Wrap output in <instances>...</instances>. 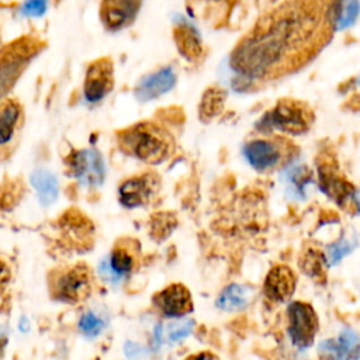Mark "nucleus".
<instances>
[{
    "instance_id": "a878e982",
    "label": "nucleus",
    "mask_w": 360,
    "mask_h": 360,
    "mask_svg": "<svg viewBox=\"0 0 360 360\" xmlns=\"http://www.w3.org/2000/svg\"><path fill=\"white\" fill-rule=\"evenodd\" d=\"M339 11H335V22L338 28H343L345 25L350 24L357 14V1L350 3H339Z\"/></svg>"
},
{
    "instance_id": "f8f14e48",
    "label": "nucleus",
    "mask_w": 360,
    "mask_h": 360,
    "mask_svg": "<svg viewBox=\"0 0 360 360\" xmlns=\"http://www.w3.org/2000/svg\"><path fill=\"white\" fill-rule=\"evenodd\" d=\"M155 307L169 318H180L193 311V298L188 288L173 283L153 295Z\"/></svg>"
},
{
    "instance_id": "412c9836",
    "label": "nucleus",
    "mask_w": 360,
    "mask_h": 360,
    "mask_svg": "<svg viewBox=\"0 0 360 360\" xmlns=\"http://www.w3.org/2000/svg\"><path fill=\"white\" fill-rule=\"evenodd\" d=\"M31 183L42 204H52L58 197V180L46 169H37L31 174Z\"/></svg>"
},
{
    "instance_id": "cd10ccee",
    "label": "nucleus",
    "mask_w": 360,
    "mask_h": 360,
    "mask_svg": "<svg viewBox=\"0 0 360 360\" xmlns=\"http://www.w3.org/2000/svg\"><path fill=\"white\" fill-rule=\"evenodd\" d=\"M10 278H11L10 267L6 264L4 260L0 259V295L7 290Z\"/></svg>"
},
{
    "instance_id": "5701e85b",
    "label": "nucleus",
    "mask_w": 360,
    "mask_h": 360,
    "mask_svg": "<svg viewBox=\"0 0 360 360\" xmlns=\"http://www.w3.org/2000/svg\"><path fill=\"white\" fill-rule=\"evenodd\" d=\"M226 91L221 87H210L201 97L200 103V118L205 122L218 117L225 105Z\"/></svg>"
},
{
    "instance_id": "6ab92c4d",
    "label": "nucleus",
    "mask_w": 360,
    "mask_h": 360,
    "mask_svg": "<svg viewBox=\"0 0 360 360\" xmlns=\"http://www.w3.org/2000/svg\"><path fill=\"white\" fill-rule=\"evenodd\" d=\"M173 37L179 52L186 59L195 62L202 56V42L193 25L186 21L177 22L173 30Z\"/></svg>"
},
{
    "instance_id": "1a4fd4ad",
    "label": "nucleus",
    "mask_w": 360,
    "mask_h": 360,
    "mask_svg": "<svg viewBox=\"0 0 360 360\" xmlns=\"http://www.w3.org/2000/svg\"><path fill=\"white\" fill-rule=\"evenodd\" d=\"M318 176L319 184L322 190L332 197L338 204L350 210L353 205L354 211L357 210V198H356V188L343 177L339 176L336 165L329 160H323L318 166Z\"/></svg>"
},
{
    "instance_id": "aec40b11",
    "label": "nucleus",
    "mask_w": 360,
    "mask_h": 360,
    "mask_svg": "<svg viewBox=\"0 0 360 360\" xmlns=\"http://www.w3.org/2000/svg\"><path fill=\"white\" fill-rule=\"evenodd\" d=\"M252 298V290L242 284L226 285L217 300V307L222 311L233 312L243 309Z\"/></svg>"
},
{
    "instance_id": "f03ea898",
    "label": "nucleus",
    "mask_w": 360,
    "mask_h": 360,
    "mask_svg": "<svg viewBox=\"0 0 360 360\" xmlns=\"http://www.w3.org/2000/svg\"><path fill=\"white\" fill-rule=\"evenodd\" d=\"M120 149L149 165L167 160L174 152V141L169 131L156 122H136L117 135Z\"/></svg>"
},
{
    "instance_id": "dca6fc26",
    "label": "nucleus",
    "mask_w": 360,
    "mask_h": 360,
    "mask_svg": "<svg viewBox=\"0 0 360 360\" xmlns=\"http://www.w3.org/2000/svg\"><path fill=\"white\" fill-rule=\"evenodd\" d=\"M139 7H141L139 1H127V0L103 1L100 6V18L108 30L117 31L129 25L134 21Z\"/></svg>"
},
{
    "instance_id": "c85d7f7f",
    "label": "nucleus",
    "mask_w": 360,
    "mask_h": 360,
    "mask_svg": "<svg viewBox=\"0 0 360 360\" xmlns=\"http://www.w3.org/2000/svg\"><path fill=\"white\" fill-rule=\"evenodd\" d=\"M45 7H46V4H45L44 1H32V3H27V4H25L27 13L35 14V15L41 14V13L45 10Z\"/></svg>"
},
{
    "instance_id": "f257e3e1",
    "label": "nucleus",
    "mask_w": 360,
    "mask_h": 360,
    "mask_svg": "<svg viewBox=\"0 0 360 360\" xmlns=\"http://www.w3.org/2000/svg\"><path fill=\"white\" fill-rule=\"evenodd\" d=\"M332 7L314 1L280 4L235 48L232 69L250 79H273L304 65L330 37Z\"/></svg>"
},
{
    "instance_id": "7c9ffc66",
    "label": "nucleus",
    "mask_w": 360,
    "mask_h": 360,
    "mask_svg": "<svg viewBox=\"0 0 360 360\" xmlns=\"http://www.w3.org/2000/svg\"><path fill=\"white\" fill-rule=\"evenodd\" d=\"M186 360H221V359L211 352H200L188 356Z\"/></svg>"
},
{
    "instance_id": "b1692460",
    "label": "nucleus",
    "mask_w": 360,
    "mask_h": 360,
    "mask_svg": "<svg viewBox=\"0 0 360 360\" xmlns=\"http://www.w3.org/2000/svg\"><path fill=\"white\" fill-rule=\"evenodd\" d=\"M176 224L177 221L172 214L159 212L150 219V235L155 239L162 240L172 233V231L176 228Z\"/></svg>"
},
{
    "instance_id": "393cba45",
    "label": "nucleus",
    "mask_w": 360,
    "mask_h": 360,
    "mask_svg": "<svg viewBox=\"0 0 360 360\" xmlns=\"http://www.w3.org/2000/svg\"><path fill=\"white\" fill-rule=\"evenodd\" d=\"M103 328H104V321L93 312L83 314L79 321V329L87 338L97 336L103 330Z\"/></svg>"
},
{
    "instance_id": "c756f323",
    "label": "nucleus",
    "mask_w": 360,
    "mask_h": 360,
    "mask_svg": "<svg viewBox=\"0 0 360 360\" xmlns=\"http://www.w3.org/2000/svg\"><path fill=\"white\" fill-rule=\"evenodd\" d=\"M142 347L141 346H138V345H135V343H131V342H128L127 345H125V353H127V356L129 357V359H138L141 354H142Z\"/></svg>"
},
{
    "instance_id": "bb28decb",
    "label": "nucleus",
    "mask_w": 360,
    "mask_h": 360,
    "mask_svg": "<svg viewBox=\"0 0 360 360\" xmlns=\"http://www.w3.org/2000/svg\"><path fill=\"white\" fill-rule=\"evenodd\" d=\"M193 330V321H186L181 323H172L167 332V338L170 342H179L188 336Z\"/></svg>"
},
{
    "instance_id": "20e7f679",
    "label": "nucleus",
    "mask_w": 360,
    "mask_h": 360,
    "mask_svg": "<svg viewBox=\"0 0 360 360\" xmlns=\"http://www.w3.org/2000/svg\"><path fill=\"white\" fill-rule=\"evenodd\" d=\"M93 290V273L86 263H76L49 273V292L53 300L77 304L90 297Z\"/></svg>"
},
{
    "instance_id": "423d86ee",
    "label": "nucleus",
    "mask_w": 360,
    "mask_h": 360,
    "mask_svg": "<svg viewBox=\"0 0 360 360\" xmlns=\"http://www.w3.org/2000/svg\"><path fill=\"white\" fill-rule=\"evenodd\" d=\"M292 146L284 138H255L245 145V156L256 170L269 172L288 159Z\"/></svg>"
},
{
    "instance_id": "9d476101",
    "label": "nucleus",
    "mask_w": 360,
    "mask_h": 360,
    "mask_svg": "<svg viewBox=\"0 0 360 360\" xmlns=\"http://www.w3.org/2000/svg\"><path fill=\"white\" fill-rule=\"evenodd\" d=\"M114 87V65L110 58H98L93 60L84 77V97L90 103L100 101Z\"/></svg>"
},
{
    "instance_id": "9b49d317",
    "label": "nucleus",
    "mask_w": 360,
    "mask_h": 360,
    "mask_svg": "<svg viewBox=\"0 0 360 360\" xmlns=\"http://www.w3.org/2000/svg\"><path fill=\"white\" fill-rule=\"evenodd\" d=\"M159 176L152 172L125 180L118 190L120 201L128 208L148 204L159 190Z\"/></svg>"
},
{
    "instance_id": "f3484780",
    "label": "nucleus",
    "mask_w": 360,
    "mask_h": 360,
    "mask_svg": "<svg viewBox=\"0 0 360 360\" xmlns=\"http://www.w3.org/2000/svg\"><path fill=\"white\" fill-rule=\"evenodd\" d=\"M141 260V246L138 240L132 238H120L110 255V266L114 270V273L124 276L132 273L135 269H138Z\"/></svg>"
},
{
    "instance_id": "39448f33",
    "label": "nucleus",
    "mask_w": 360,
    "mask_h": 360,
    "mask_svg": "<svg viewBox=\"0 0 360 360\" xmlns=\"http://www.w3.org/2000/svg\"><path fill=\"white\" fill-rule=\"evenodd\" d=\"M262 122H264L262 125L267 129H277L290 135H301L311 128L314 112L304 101L283 98L264 115Z\"/></svg>"
},
{
    "instance_id": "7ed1b4c3",
    "label": "nucleus",
    "mask_w": 360,
    "mask_h": 360,
    "mask_svg": "<svg viewBox=\"0 0 360 360\" xmlns=\"http://www.w3.org/2000/svg\"><path fill=\"white\" fill-rule=\"evenodd\" d=\"M45 48V42L31 34L0 45V101L15 86L31 60Z\"/></svg>"
},
{
    "instance_id": "0eeeda50",
    "label": "nucleus",
    "mask_w": 360,
    "mask_h": 360,
    "mask_svg": "<svg viewBox=\"0 0 360 360\" xmlns=\"http://www.w3.org/2000/svg\"><path fill=\"white\" fill-rule=\"evenodd\" d=\"M24 127V107L17 98L0 101V160L8 159L17 148Z\"/></svg>"
},
{
    "instance_id": "2eb2a0df",
    "label": "nucleus",
    "mask_w": 360,
    "mask_h": 360,
    "mask_svg": "<svg viewBox=\"0 0 360 360\" xmlns=\"http://www.w3.org/2000/svg\"><path fill=\"white\" fill-rule=\"evenodd\" d=\"M318 353L322 360H357L359 338L354 330L345 329L338 338L321 342Z\"/></svg>"
},
{
    "instance_id": "4468645a",
    "label": "nucleus",
    "mask_w": 360,
    "mask_h": 360,
    "mask_svg": "<svg viewBox=\"0 0 360 360\" xmlns=\"http://www.w3.org/2000/svg\"><path fill=\"white\" fill-rule=\"evenodd\" d=\"M295 285V273L285 264H276L269 270L264 278L263 291L269 300L274 302H284L294 294Z\"/></svg>"
},
{
    "instance_id": "6e6552de",
    "label": "nucleus",
    "mask_w": 360,
    "mask_h": 360,
    "mask_svg": "<svg viewBox=\"0 0 360 360\" xmlns=\"http://www.w3.org/2000/svg\"><path fill=\"white\" fill-rule=\"evenodd\" d=\"M288 333L294 346L307 349L314 343L319 328L318 315L311 304L294 301L287 308Z\"/></svg>"
},
{
    "instance_id": "ddd939ff",
    "label": "nucleus",
    "mask_w": 360,
    "mask_h": 360,
    "mask_svg": "<svg viewBox=\"0 0 360 360\" xmlns=\"http://www.w3.org/2000/svg\"><path fill=\"white\" fill-rule=\"evenodd\" d=\"M72 174L86 184H100L104 177V163L101 155L94 149H82L69 159Z\"/></svg>"
},
{
    "instance_id": "a211bd4d",
    "label": "nucleus",
    "mask_w": 360,
    "mask_h": 360,
    "mask_svg": "<svg viewBox=\"0 0 360 360\" xmlns=\"http://www.w3.org/2000/svg\"><path fill=\"white\" fill-rule=\"evenodd\" d=\"M174 83L176 75L170 66H166L141 79L135 89V96L141 101H149L169 91Z\"/></svg>"
},
{
    "instance_id": "4be33fe9",
    "label": "nucleus",
    "mask_w": 360,
    "mask_h": 360,
    "mask_svg": "<svg viewBox=\"0 0 360 360\" xmlns=\"http://www.w3.org/2000/svg\"><path fill=\"white\" fill-rule=\"evenodd\" d=\"M300 267L314 280L323 283L326 278V257L318 248H305L300 257Z\"/></svg>"
}]
</instances>
